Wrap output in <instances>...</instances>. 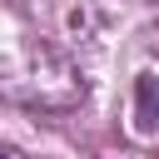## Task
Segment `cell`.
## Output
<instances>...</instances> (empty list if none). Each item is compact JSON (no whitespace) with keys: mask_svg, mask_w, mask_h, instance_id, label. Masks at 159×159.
Instances as JSON below:
<instances>
[{"mask_svg":"<svg viewBox=\"0 0 159 159\" xmlns=\"http://www.w3.org/2000/svg\"><path fill=\"white\" fill-rule=\"evenodd\" d=\"M0 159H15V154H10V149H0Z\"/></svg>","mask_w":159,"mask_h":159,"instance_id":"7a4b0ae2","label":"cell"},{"mask_svg":"<svg viewBox=\"0 0 159 159\" xmlns=\"http://www.w3.org/2000/svg\"><path fill=\"white\" fill-rule=\"evenodd\" d=\"M134 129L139 134H159V75L154 70L134 75Z\"/></svg>","mask_w":159,"mask_h":159,"instance_id":"6da1fadb","label":"cell"}]
</instances>
